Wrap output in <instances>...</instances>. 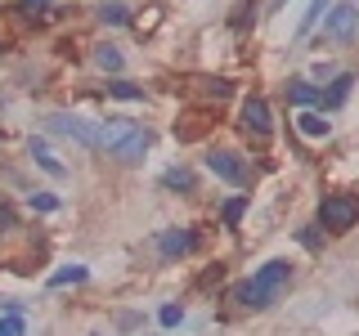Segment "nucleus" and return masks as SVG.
I'll return each mask as SVG.
<instances>
[{"mask_svg":"<svg viewBox=\"0 0 359 336\" xmlns=\"http://www.w3.org/2000/svg\"><path fill=\"white\" fill-rule=\"evenodd\" d=\"M297 130L306 134V139H328V130H332V126L319 117V112H310V108H306V112H297Z\"/></svg>","mask_w":359,"mask_h":336,"instance_id":"9b49d317","label":"nucleus"},{"mask_svg":"<svg viewBox=\"0 0 359 336\" xmlns=\"http://www.w3.org/2000/svg\"><path fill=\"white\" fill-rule=\"evenodd\" d=\"M0 336H22V314H9V318H0Z\"/></svg>","mask_w":359,"mask_h":336,"instance_id":"5701e85b","label":"nucleus"},{"mask_svg":"<svg viewBox=\"0 0 359 336\" xmlns=\"http://www.w3.org/2000/svg\"><path fill=\"white\" fill-rule=\"evenodd\" d=\"M323 9H328V0H314V5H310V14L301 18V31H310L314 22H319V14H323Z\"/></svg>","mask_w":359,"mask_h":336,"instance_id":"b1692460","label":"nucleus"},{"mask_svg":"<svg viewBox=\"0 0 359 336\" xmlns=\"http://www.w3.org/2000/svg\"><path fill=\"white\" fill-rule=\"evenodd\" d=\"M359 36V5H337L328 22H323V41H332V45H346V41H355Z\"/></svg>","mask_w":359,"mask_h":336,"instance_id":"423d86ee","label":"nucleus"},{"mask_svg":"<svg viewBox=\"0 0 359 336\" xmlns=\"http://www.w3.org/2000/svg\"><path fill=\"white\" fill-rule=\"evenodd\" d=\"M95 63L104 67V72H121V50H117V45H99V50H95Z\"/></svg>","mask_w":359,"mask_h":336,"instance_id":"f3484780","label":"nucleus"},{"mask_svg":"<svg viewBox=\"0 0 359 336\" xmlns=\"http://www.w3.org/2000/svg\"><path fill=\"white\" fill-rule=\"evenodd\" d=\"M287 283H292V265L287 260H269V265L256 269L238 291H233V300H238L243 309H269L274 300H283Z\"/></svg>","mask_w":359,"mask_h":336,"instance_id":"f257e3e1","label":"nucleus"},{"mask_svg":"<svg viewBox=\"0 0 359 336\" xmlns=\"http://www.w3.org/2000/svg\"><path fill=\"white\" fill-rule=\"evenodd\" d=\"M27 206H32V211H59V197H50V193H32V197H27Z\"/></svg>","mask_w":359,"mask_h":336,"instance_id":"4be33fe9","label":"nucleus"},{"mask_svg":"<svg viewBox=\"0 0 359 336\" xmlns=\"http://www.w3.org/2000/svg\"><path fill=\"white\" fill-rule=\"evenodd\" d=\"M355 220H359V197H351V193H328V197L319 202V224H323V229L346 233V229H355Z\"/></svg>","mask_w":359,"mask_h":336,"instance_id":"39448f33","label":"nucleus"},{"mask_svg":"<svg viewBox=\"0 0 359 336\" xmlns=\"http://www.w3.org/2000/svg\"><path fill=\"white\" fill-rule=\"evenodd\" d=\"M297 238H301V246H310V251H319V246H323V242H319V233H314V229H301Z\"/></svg>","mask_w":359,"mask_h":336,"instance_id":"393cba45","label":"nucleus"},{"mask_svg":"<svg viewBox=\"0 0 359 336\" xmlns=\"http://www.w3.org/2000/svg\"><path fill=\"white\" fill-rule=\"evenodd\" d=\"M67 283H86V265H67L50 278V287H67Z\"/></svg>","mask_w":359,"mask_h":336,"instance_id":"a211bd4d","label":"nucleus"},{"mask_svg":"<svg viewBox=\"0 0 359 336\" xmlns=\"http://www.w3.org/2000/svg\"><path fill=\"white\" fill-rule=\"evenodd\" d=\"M194 246H198L194 229H162V233H157V251H162V260H184Z\"/></svg>","mask_w":359,"mask_h":336,"instance_id":"0eeeda50","label":"nucleus"},{"mask_svg":"<svg viewBox=\"0 0 359 336\" xmlns=\"http://www.w3.org/2000/svg\"><path fill=\"white\" fill-rule=\"evenodd\" d=\"M32 157H36V162H41V166H45L50 175H67V166H63V162H54V153L45 148L41 139H32Z\"/></svg>","mask_w":359,"mask_h":336,"instance_id":"dca6fc26","label":"nucleus"},{"mask_svg":"<svg viewBox=\"0 0 359 336\" xmlns=\"http://www.w3.org/2000/svg\"><path fill=\"white\" fill-rule=\"evenodd\" d=\"M351 85H355V76H351V72H346V76H337L332 90L323 94V108H341V104H346V94H351Z\"/></svg>","mask_w":359,"mask_h":336,"instance_id":"2eb2a0df","label":"nucleus"},{"mask_svg":"<svg viewBox=\"0 0 359 336\" xmlns=\"http://www.w3.org/2000/svg\"><path fill=\"white\" fill-rule=\"evenodd\" d=\"M207 171L216 179H224V184H233V188H252V162L238 157L233 148H211L207 153Z\"/></svg>","mask_w":359,"mask_h":336,"instance_id":"7ed1b4c3","label":"nucleus"},{"mask_svg":"<svg viewBox=\"0 0 359 336\" xmlns=\"http://www.w3.org/2000/svg\"><path fill=\"white\" fill-rule=\"evenodd\" d=\"M243 211H247V197H229V202H224V211H220V220L229 224V229H238Z\"/></svg>","mask_w":359,"mask_h":336,"instance_id":"6ab92c4d","label":"nucleus"},{"mask_svg":"<svg viewBox=\"0 0 359 336\" xmlns=\"http://www.w3.org/2000/svg\"><path fill=\"white\" fill-rule=\"evenodd\" d=\"M45 126L54 134H63V139L81 144V148H99V121H86V117H76V112H50Z\"/></svg>","mask_w":359,"mask_h":336,"instance_id":"20e7f679","label":"nucleus"},{"mask_svg":"<svg viewBox=\"0 0 359 336\" xmlns=\"http://www.w3.org/2000/svg\"><path fill=\"white\" fill-rule=\"evenodd\" d=\"M99 22H112V27H126V22H130V9L121 5V0H104V5H99Z\"/></svg>","mask_w":359,"mask_h":336,"instance_id":"ddd939ff","label":"nucleus"},{"mask_svg":"<svg viewBox=\"0 0 359 336\" xmlns=\"http://www.w3.org/2000/svg\"><path fill=\"white\" fill-rule=\"evenodd\" d=\"M162 188H171V193H198V179L189 166H171V171L162 175Z\"/></svg>","mask_w":359,"mask_h":336,"instance_id":"1a4fd4ad","label":"nucleus"},{"mask_svg":"<svg viewBox=\"0 0 359 336\" xmlns=\"http://www.w3.org/2000/svg\"><path fill=\"white\" fill-rule=\"evenodd\" d=\"M18 9L27 18H50V0H18Z\"/></svg>","mask_w":359,"mask_h":336,"instance_id":"aec40b11","label":"nucleus"},{"mask_svg":"<svg viewBox=\"0 0 359 336\" xmlns=\"http://www.w3.org/2000/svg\"><path fill=\"white\" fill-rule=\"evenodd\" d=\"M243 130L247 134H256V139H269V130H274V121H269V104L265 99H247L243 104Z\"/></svg>","mask_w":359,"mask_h":336,"instance_id":"6e6552de","label":"nucleus"},{"mask_svg":"<svg viewBox=\"0 0 359 336\" xmlns=\"http://www.w3.org/2000/svg\"><path fill=\"white\" fill-rule=\"evenodd\" d=\"M287 99H292L297 108H314V104L323 108V90L310 85V81H292V85H287Z\"/></svg>","mask_w":359,"mask_h":336,"instance_id":"9d476101","label":"nucleus"},{"mask_svg":"<svg viewBox=\"0 0 359 336\" xmlns=\"http://www.w3.org/2000/svg\"><path fill=\"white\" fill-rule=\"evenodd\" d=\"M112 99H126V104H144V85H135V81H108L104 85Z\"/></svg>","mask_w":359,"mask_h":336,"instance_id":"4468645a","label":"nucleus"},{"mask_svg":"<svg viewBox=\"0 0 359 336\" xmlns=\"http://www.w3.org/2000/svg\"><path fill=\"white\" fill-rule=\"evenodd\" d=\"M198 94H202V99H216V104H224V99L233 94V81H224V76H198Z\"/></svg>","mask_w":359,"mask_h":336,"instance_id":"f8f14e48","label":"nucleus"},{"mask_svg":"<svg viewBox=\"0 0 359 336\" xmlns=\"http://www.w3.org/2000/svg\"><path fill=\"white\" fill-rule=\"evenodd\" d=\"M157 323H162V328H175V323H184V309H180V305H162Z\"/></svg>","mask_w":359,"mask_h":336,"instance_id":"412c9836","label":"nucleus"},{"mask_svg":"<svg viewBox=\"0 0 359 336\" xmlns=\"http://www.w3.org/2000/svg\"><path fill=\"white\" fill-rule=\"evenodd\" d=\"M149 144H153V134L149 126H140V121H130V117H108V121H99V148H108L117 162H140L144 153H149Z\"/></svg>","mask_w":359,"mask_h":336,"instance_id":"f03ea898","label":"nucleus"}]
</instances>
